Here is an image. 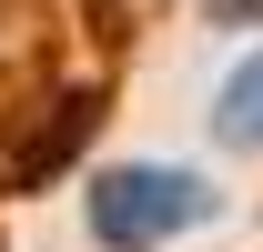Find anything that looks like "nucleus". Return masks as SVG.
<instances>
[{
    "instance_id": "obj_1",
    "label": "nucleus",
    "mask_w": 263,
    "mask_h": 252,
    "mask_svg": "<svg viewBox=\"0 0 263 252\" xmlns=\"http://www.w3.org/2000/svg\"><path fill=\"white\" fill-rule=\"evenodd\" d=\"M202 212H213V202H202L193 172H111V182L91 192V232L111 252H152V242H172V232H193Z\"/></svg>"
},
{
    "instance_id": "obj_2",
    "label": "nucleus",
    "mask_w": 263,
    "mask_h": 252,
    "mask_svg": "<svg viewBox=\"0 0 263 252\" xmlns=\"http://www.w3.org/2000/svg\"><path fill=\"white\" fill-rule=\"evenodd\" d=\"M223 141H243V152L263 141V61L233 71V91H223Z\"/></svg>"
},
{
    "instance_id": "obj_3",
    "label": "nucleus",
    "mask_w": 263,
    "mask_h": 252,
    "mask_svg": "<svg viewBox=\"0 0 263 252\" xmlns=\"http://www.w3.org/2000/svg\"><path fill=\"white\" fill-rule=\"evenodd\" d=\"M213 10H223V20H263V0H213Z\"/></svg>"
}]
</instances>
